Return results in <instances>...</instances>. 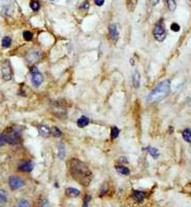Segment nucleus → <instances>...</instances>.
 Wrapping results in <instances>:
<instances>
[{
  "instance_id": "31",
  "label": "nucleus",
  "mask_w": 191,
  "mask_h": 207,
  "mask_svg": "<svg viewBox=\"0 0 191 207\" xmlns=\"http://www.w3.org/2000/svg\"><path fill=\"white\" fill-rule=\"evenodd\" d=\"M91 200V197L89 196V195H86L84 198V204H83V207H88V204H89Z\"/></svg>"
},
{
  "instance_id": "2",
  "label": "nucleus",
  "mask_w": 191,
  "mask_h": 207,
  "mask_svg": "<svg viewBox=\"0 0 191 207\" xmlns=\"http://www.w3.org/2000/svg\"><path fill=\"white\" fill-rule=\"evenodd\" d=\"M170 93V81L169 79H164L160 82L156 87L150 92V94L147 96V101L154 103L159 102L161 100L165 99Z\"/></svg>"
},
{
  "instance_id": "5",
  "label": "nucleus",
  "mask_w": 191,
  "mask_h": 207,
  "mask_svg": "<svg viewBox=\"0 0 191 207\" xmlns=\"http://www.w3.org/2000/svg\"><path fill=\"white\" fill-rule=\"evenodd\" d=\"M1 73L4 81H10L11 78H13V69H11L10 62L8 60H5L3 63H2Z\"/></svg>"
},
{
  "instance_id": "30",
  "label": "nucleus",
  "mask_w": 191,
  "mask_h": 207,
  "mask_svg": "<svg viewBox=\"0 0 191 207\" xmlns=\"http://www.w3.org/2000/svg\"><path fill=\"white\" fill-rule=\"evenodd\" d=\"M39 207H51V205L46 199H43L42 201H39Z\"/></svg>"
},
{
  "instance_id": "9",
  "label": "nucleus",
  "mask_w": 191,
  "mask_h": 207,
  "mask_svg": "<svg viewBox=\"0 0 191 207\" xmlns=\"http://www.w3.org/2000/svg\"><path fill=\"white\" fill-rule=\"evenodd\" d=\"M33 166L34 165L31 161L24 162V163L19 165V171H21V172H31L33 170Z\"/></svg>"
},
{
  "instance_id": "11",
  "label": "nucleus",
  "mask_w": 191,
  "mask_h": 207,
  "mask_svg": "<svg viewBox=\"0 0 191 207\" xmlns=\"http://www.w3.org/2000/svg\"><path fill=\"white\" fill-rule=\"evenodd\" d=\"M38 133L43 136V137H48V136L51 134V129L49 128L48 126L46 125H40L38 126Z\"/></svg>"
},
{
  "instance_id": "17",
  "label": "nucleus",
  "mask_w": 191,
  "mask_h": 207,
  "mask_svg": "<svg viewBox=\"0 0 191 207\" xmlns=\"http://www.w3.org/2000/svg\"><path fill=\"white\" fill-rule=\"evenodd\" d=\"M182 136H183V139L188 143H191V130L190 129H185L183 132H182Z\"/></svg>"
},
{
  "instance_id": "1",
  "label": "nucleus",
  "mask_w": 191,
  "mask_h": 207,
  "mask_svg": "<svg viewBox=\"0 0 191 207\" xmlns=\"http://www.w3.org/2000/svg\"><path fill=\"white\" fill-rule=\"evenodd\" d=\"M68 168L70 175L80 185H88L92 180V172L84 162L76 158H72L68 161Z\"/></svg>"
},
{
  "instance_id": "10",
  "label": "nucleus",
  "mask_w": 191,
  "mask_h": 207,
  "mask_svg": "<svg viewBox=\"0 0 191 207\" xmlns=\"http://www.w3.org/2000/svg\"><path fill=\"white\" fill-rule=\"evenodd\" d=\"M146 193L143 191H133V194H132V198L136 201V202H143L146 198Z\"/></svg>"
},
{
  "instance_id": "26",
  "label": "nucleus",
  "mask_w": 191,
  "mask_h": 207,
  "mask_svg": "<svg viewBox=\"0 0 191 207\" xmlns=\"http://www.w3.org/2000/svg\"><path fill=\"white\" fill-rule=\"evenodd\" d=\"M23 37H24V39L26 41H30L32 40V38H33V33L30 31H24L23 32Z\"/></svg>"
},
{
  "instance_id": "33",
  "label": "nucleus",
  "mask_w": 191,
  "mask_h": 207,
  "mask_svg": "<svg viewBox=\"0 0 191 207\" xmlns=\"http://www.w3.org/2000/svg\"><path fill=\"white\" fill-rule=\"evenodd\" d=\"M94 2H95V4L97 5V6H101V5H104V0H94Z\"/></svg>"
},
{
  "instance_id": "25",
  "label": "nucleus",
  "mask_w": 191,
  "mask_h": 207,
  "mask_svg": "<svg viewBox=\"0 0 191 207\" xmlns=\"http://www.w3.org/2000/svg\"><path fill=\"white\" fill-rule=\"evenodd\" d=\"M40 57V53H33L32 55H30V56H28L27 57V61L28 62H33V61H36L38 58Z\"/></svg>"
},
{
  "instance_id": "14",
  "label": "nucleus",
  "mask_w": 191,
  "mask_h": 207,
  "mask_svg": "<svg viewBox=\"0 0 191 207\" xmlns=\"http://www.w3.org/2000/svg\"><path fill=\"white\" fill-rule=\"evenodd\" d=\"M137 4V0H126V6L129 11H133Z\"/></svg>"
},
{
  "instance_id": "32",
  "label": "nucleus",
  "mask_w": 191,
  "mask_h": 207,
  "mask_svg": "<svg viewBox=\"0 0 191 207\" xmlns=\"http://www.w3.org/2000/svg\"><path fill=\"white\" fill-rule=\"evenodd\" d=\"M5 142H6V140H5V133H2L0 135V146H3Z\"/></svg>"
},
{
  "instance_id": "13",
  "label": "nucleus",
  "mask_w": 191,
  "mask_h": 207,
  "mask_svg": "<svg viewBox=\"0 0 191 207\" xmlns=\"http://www.w3.org/2000/svg\"><path fill=\"white\" fill-rule=\"evenodd\" d=\"M132 82H133L134 87L136 88H139L140 87V72L136 70L133 73V76H132Z\"/></svg>"
},
{
  "instance_id": "36",
  "label": "nucleus",
  "mask_w": 191,
  "mask_h": 207,
  "mask_svg": "<svg viewBox=\"0 0 191 207\" xmlns=\"http://www.w3.org/2000/svg\"><path fill=\"white\" fill-rule=\"evenodd\" d=\"M187 103H188V105L191 106V98H187Z\"/></svg>"
},
{
  "instance_id": "19",
  "label": "nucleus",
  "mask_w": 191,
  "mask_h": 207,
  "mask_svg": "<svg viewBox=\"0 0 191 207\" xmlns=\"http://www.w3.org/2000/svg\"><path fill=\"white\" fill-rule=\"evenodd\" d=\"M116 170L117 172H119L120 174H123V175H129V174H130V171L125 166H120V165H118V166H116Z\"/></svg>"
},
{
  "instance_id": "37",
  "label": "nucleus",
  "mask_w": 191,
  "mask_h": 207,
  "mask_svg": "<svg viewBox=\"0 0 191 207\" xmlns=\"http://www.w3.org/2000/svg\"><path fill=\"white\" fill-rule=\"evenodd\" d=\"M1 1H2V0H0V4H1Z\"/></svg>"
},
{
  "instance_id": "24",
  "label": "nucleus",
  "mask_w": 191,
  "mask_h": 207,
  "mask_svg": "<svg viewBox=\"0 0 191 207\" xmlns=\"http://www.w3.org/2000/svg\"><path fill=\"white\" fill-rule=\"evenodd\" d=\"M10 44H11V38L8 36L3 37V39H2V46L3 48H10Z\"/></svg>"
},
{
  "instance_id": "34",
  "label": "nucleus",
  "mask_w": 191,
  "mask_h": 207,
  "mask_svg": "<svg viewBox=\"0 0 191 207\" xmlns=\"http://www.w3.org/2000/svg\"><path fill=\"white\" fill-rule=\"evenodd\" d=\"M88 5H89V4H88V1H85L84 4L81 6V8H82V10H84V8H85V10H88Z\"/></svg>"
},
{
  "instance_id": "29",
  "label": "nucleus",
  "mask_w": 191,
  "mask_h": 207,
  "mask_svg": "<svg viewBox=\"0 0 191 207\" xmlns=\"http://www.w3.org/2000/svg\"><path fill=\"white\" fill-rule=\"evenodd\" d=\"M170 29H172L174 32H179L180 31V26H179V24H177V23H173L172 25H170Z\"/></svg>"
},
{
  "instance_id": "28",
  "label": "nucleus",
  "mask_w": 191,
  "mask_h": 207,
  "mask_svg": "<svg viewBox=\"0 0 191 207\" xmlns=\"http://www.w3.org/2000/svg\"><path fill=\"white\" fill-rule=\"evenodd\" d=\"M14 207H30V204L27 200H21Z\"/></svg>"
},
{
  "instance_id": "21",
  "label": "nucleus",
  "mask_w": 191,
  "mask_h": 207,
  "mask_svg": "<svg viewBox=\"0 0 191 207\" xmlns=\"http://www.w3.org/2000/svg\"><path fill=\"white\" fill-rule=\"evenodd\" d=\"M58 155H59V158L61 160H63L64 158H65V146L63 145L62 143H60L59 145H58Z\"/></svg>"
},
{
  "instance_id": "3",
  "label": "nucleus",
  "mask_w": 191,
  "mask_h": 207,
  "mask_svg": "<svg viewBox=\"0 0 191 207\" xmlns=\"http://www.w3.org/2000/svg\"><path fill=\"white\" fill-rule=\"evenodd\" d=\"M20 133H21V129L18 127H14V128H10L7 130V132L5 133V140L7 143L14 145V144L20 142Z\"/></svg>"
},
{
  "instance_id": "22",
  "label": "nucleus",
  "mask_w": 191,
  "mask_h": 207,
  "mask_svg": "<svg viewBox=\"0 0 191 207\" xmlns=\"http://www.w3.org/2000/svg\"><path fill=\"white\" fill-rule=\"evenodd\" d=\"M119 133H120V130L117 128V127H113L111 130V138L112 139H116L119 136Z\"/></svg>"
},
{
  "instance_id": "8",
  "label": "nucleus",
  "mask_w": 191,
  "mask_h": 207,
  "mask_svg": "<svg viewBox=\"0 0 191 207\" xmlns=\"http://www.w3.org/2000/svg\"><path fill=\"white\" fill-rule=\"evenodd\" d=\"M108 36H110V39L112 41H117V39H118L119 32L118 29H117V26L115 24H112L108 27Z\"/></svg>"
},
{
  "instance_id": "27",
  "label": "nucleus",
  "mask_w": 191,
  "mask_h": 207,
  "mask_svg": "<svg viewBox=\"0 0 191 207\" xmlns=\"http://www.w3.org/2000/svg\"><path fill=\"white\" fill-rule=\"evenodd\" d=\"M51 133L55 136V137H58V138L62 136V132H61L60 130L57 128V127H54V128L51 130Z\"/></svg>"
},
{
  "instance_id": "35",
  "label": "nucleus",
  "mask_w": 191,
  "mask_h": 207,
  "mask_svg": "<svg viewBox=\"0 0 191 207\" xmlns=\"http://www.w3.org/2000/svg\"><path fill=\"white\" fill-rule=\"evenodd\" d=\"M160 0H151V4L152 5H157L158 3H159Z\"/></svg>"
},
{
  "instance_id": "20",
  "label": "nucleus",
  "mask_w": 191,
  "mask_h": 207,
  "mask_svg": "<svg viewBox=\"0 0 191 207\" xmlns=\"http://www.w3.org/2000/svg\"><path fill=\"white\" fill-rule=\"evenodd\" d=\"M165 2H166V6L169 11L176 10V7H177V2H176V0H165Z\"/></svg>"
},
{
  "instance_id": "16",
  "label": "nucleus",
  "mask_w": 191,
  "mask_h": 207,
  "mask_svg": "<svg viewBox=\"0 0 191 207\" xmlns=\"http://www.w3.org/2000/svg\"><path fill=\"white\" fill-rule=\"evenodd\" d=\"M7 202V195L4 190H0V207L4 206Z\"/></svg>"
},
{
  "instance_id": "23",
  "label": "nucleus",
  "mask_w": 191,
  "mask_h": 207,
  "mask_svg": "<svg viewBox=\"0 0 191 207\" xmlns=\"http://www.w3.org/2000/svg\"><path fill=\"white\" fill-rule=\"evenodd\" d=\"M30 7L32 8V10H34V11H37L38 10H39L40 5H39V2H38V0H31Z\"/></svg>"
},
{
  "instance_id": "12",
  "label": "nucleus",
  "mask_w": 191,
  "mask_h": 207,
  "mask_svg": "<svg viewBox=\"0 0 191 207\" xmlns=\"http://www.w3.org/2000/svg\"><path fill=\"white\" fill-rule=\"evenodd\" d=\"M65 195L67 197H78L80 195V191L78 189L73 188H67L65 191Z\"/></svg>"
},
{
  "instance_id": "15",
  "label": "nucleus",
  "mask_w": 191,
  "mask_h": 207,
  "mask_svg": "<svg viewBox=\"0 0 191 207\" xmlns=\"http://www.w3.org/2000/svg\"><path fill=\"white\" fill-rule=\"evenodd\" d=\"M76 124H78V126L80 127V128H84V127L89 125V119H88L87 117H82L78 120Z\"/></svg>"
},
{
  "instance_id": "4",
  "label": "nucleus",
  "mask_w": 191,
  "mask_h": 207,
  "mask_svg": "<svg viewBox=\"0 0 191 207\" xmlns=\"http://www.w3.org/2000/svg\"><path fill=\"white\" fill-rule=\"evenodd\" d=\"M153 35H154V38L157 41H163L166 37V32H165V27H164V23L163 21L161 20L155 25L154 30H153Z\"/></svg>"
},
{
  "instance_id": "18",
  "label": "nucleus",
  "mask_w": 191,
  "mask_h": 207,
  "mask_svg": "<svg viewBox=\"0 0 191 207\" xmlns=\"http://www.w3.org/2000/svg\"><path fill=\"white\" fill-rule=\"evenodd\" d=\"M146 150L148 152L150 155H151L154 159H157L158 157H159V152H158L157 149H155V147H152V146H148L146 149Z\"/></svg>"
},
{
  "instance_id": "7",
  "label": "nucleus",
  "mask_w": 191,
  "mask_h": 207,
  "mask_svg": "<svg viewBox=\"0 0 191 207\" xmlns=\"http://www.w3.org/2000/svg\"><path fill=\"white\" fill-rule=\"evenodd\" d=\"M8 183H10V188L11 190H18V189L24 187V181L18 176H10L8 179Z\"/></svg>"
},
{
  "instance_id": "6",
  "label": "nucleus",
  "mask_w": 191,
  "mask_h": 207,
  "mask_svg": "<svg viewBox=\"0 0 191 207\" xmlns=\"http://www.w3.org/2000/svg\"><path fill=\"white\" fill-rule=\"evenodd\" d=\"M30 73H31V82L35 87H39L42 85V82L43 81V78L42 75V73L38 71V69L35 66L31 67L30 69Z\"/></svg>"
}]
</instances>
